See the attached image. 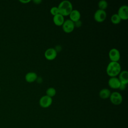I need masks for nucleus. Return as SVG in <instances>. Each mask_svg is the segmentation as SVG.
Returning <instances> with one entry per match:
<instances>
[{
	"instance_id": "obj_22",
	"label": "nucleus",
	"mask_w": 128,
	"mask_h": 128,
	"mask_svg": "<svg viewBox=\"0 0 128 128\" xmlns=\"http://www.w3.org/2000/svg\"><path fill=\"white\" fill-rule=\"evenodd\" d=\"M20 2L22 3V4H27L30 2L31 0H20Z\"/></svg>"
},
{
	"instance_id": "obj_11",
	"label": "nucleus",
	"mask_w": 128,
	"mask_h": 128,
	"mask_svg": "<svg viewBox=\"0 0 128 128\" xmlns=\"http://www.w3.org/2000/svg\"><path fill=\"white\" fill-rule=\"evenodd\" d=\"M118 76V78L121 84H126L128 83V72L127 70L121 71Z\"/></svg>"
},
{
	"instance_id": "obj_8",
	"label": "nucleus",
	"mask_w": 128,
	"mask_h": 128,
	"mask_svg": "<svg viewBox=\"0 0 128 128\" xmlns=\"http://www.w3.org/2000/svg\"><path fill=\"white\" fill-rule=\"evenodd\" d=\"M117 14L121 20H127L128 18V6L126 5L120 6L118 10Z\"/></svg>"
},
{
	"instance_id": "obj_1",
	"label": "nucleus",
	"mask_w": 128,
	"mask_h": 128,
	"mask_svg": "<svg viewBox=\"0 0 128 128\" xmlns=\"http://www.w3.org/2000/svg\"><path fill=\"white\" fill-rule=\"evenodd\" d=\"M121 66L118 62H110L106 68V72L110 77H116L121 72Z\"/></svg>"
},
{
	"instance_id": "obj_2",
	"label": "nucleus",
	"mask_w": 128,
	"mask_h": 128,
	"mask_svg": "<svg viewBox=\"0 0 128 128\" xmlns=\"http://www.w3.org/2000/svg\"><path fill=\"white\" fill-rule=\"evenodd\" d=\"M58 13L64 16L69 15L73 10L72 4L68 0L62 1L58 4Z\"/></svg>"
},
{
	"instance_id": "obj_13",
	"label": "nucleus",
	"mask_w": 128,
	"mask_h": 128,
	"mask_svg": "<svg viewBox=\"0 0 128 128\" xmlns=\"http://www.w3.org/2000/svg\"><path fill=\"white\" fill-rule=\"evenodd\" d=\"M64 21V16L60 14L54 16L53 17L54 23L57 26H62Z\"/></svg>"
},
{
	"instance_id": "obj_16",
	"label": "nucleus",
	"mask_w": 128,
	"mask_h": 128,
	"mask_svg": "<svg viewBox=\"0 0 128 128\" xmlns=\"http://www.w3.org/2000/svg\"><path fill=\"white\" fill-rule=\"evenodd\" d=\"M121 19L117 14H112L110 18V20L114 24H118L121 22Z\"/></svg>"
},
{
	"instance_id": "obj_20",
	"label": "nucleus",
	"mask_w": 128,
	"mask_h": 128,
	"mask_svg": "<svg viewBox=\"0 0 128 128\" xmlns=\"http://www.w3.org/2000/svg\"><path fill=\"white\" fill-rule=\"evenodd\" d=\"M74 26L75 27L79 28V27H80L82 26V22L80 20H78L74 22Z\"/></svg>"
},
{
	"instance_id": "obj_23",
	"label": "nucleus",
	"mask_w": 128,
	"mask_h": 128,
	"mask_svg": "<svg viewBox=\"0 0 128 128\" xmlns=\"http://www.w3.org/2000/svg\"><path fill=\"white\" fill-rule=\"evenodd\" d=\"M32 2L36 4H39L42 2V0H34Z\"/></svg>"
},
{
	"instance_id": "obj_21",
	"label": "nucleus",
	"mask_w": 128,
	"mask_h": 128,
	"mask_svg": "<svg viewBox=\"0 0 128 128\" xmlns=\"http://www.w3.org/2000/svg\"><path fill=\"white\" fill-rule=\"evenodd\" d=\"M126 84H120V86L118 88L120 90H124L126 88Z\"/></svg>"
},
{
	"instance_id": "obj_17",
	"label": "nucleus",
	"mask_w": 128,
	"mask_h": 128,
	"mask_svg": "<svg viewBox=\"0 0 128 128\" xmlns=\"http://www.w3.org/2000/svg\"><path fill=\"white\" fill-rule=\"evenodd\" d=\"M56 94V90L54 88L50 87L48 88L46 90V95L52 98Z\"/></svg>"
},
{
	"instance_id": "obj_10",
	"label": "nucleus",
	"mask_w": 128,
	"mask_h": 128,
	"mask_svg": "<svg viewBox=\"0 0 128 128\" xmlns=\"http://www.w3.org/2000/svg\"><path fill=\"white\" fill-rule=\"evenodd\" d=\"M120 84L118 78L116 77H110L108 80V84L109 86L113 89L118 88Z\"/></svg>"
},
{
	"instance_id": "obj_7",
	"label": "nucleus",
	"mask_w": 128,
	"mask_h": 128,
	"mask_svg": "<svg viewBox=\"0 0 128 128\" xmlns=\"http://www.w3.org/2000/svg\"><path fill=\"white\" fill-rule=\"evenodd\" d=\"M108 56L111 62H118L120 57L119 50L116 48H112L108 52Z\"/></svg>"
},
{
	"instance_id": "obj_3",
	"label": "nucleus",
	"mask_w": 128,
	"mask_h": 128,
	"mask_svg": "<svg viewBox=\"0 0 128 128\" xmlns=\"http://www.w3.org/2000/svg\"><path fill=\"white\" fill-rule=\"evenodd\" d=\"M109 98L110 102L114 105H119L121 104L122 101V94L117 92H114L111 93Z\"/></svg>"
},
{
	"instance_id": "obj_19",
	"label": "nucleus",
	"mask_w": 128,
	"mask_h": 128,
	"mask_svg": "<svg viewBox=\"0 0 128 128\" xmlns=\"http://www.w3.org/2000/svg\"><path fill=\"white\" fill-rule=\"evenodd\" d=\"M50 12L54 16L58 14H59L58 6H53V7H52L50 10Z\"/></svg>"
},
{
	"instance_id": "obj_18",
	"label": "nucleus",
	"mask_w": 128,
	"mask_h": 128,
	"mask_svg": "<svg viewBox=\"0 0 128 128\" xmlns=\"http://www.w3.org/2000/svg\"><path fill=\"white\" fill-rule=\"evenodd\" d=\"M108 6V4L107 2L105 0H101L98 2V6L99 9L104 10L107 8Z\"/></svg>"
},
{
	"instance_id": "obj_6",
	"label": "nucleus",
	"mask_w": 128,
	"mask_h": 128,
	"mask_svg": "<svg viewBox=\"0 0 128 128\" xmlns=\"http://www.w3.org/2000/svg\"><path fill=\"white\" fill-rule=\"evenodd\" d=\"M52 102V98L46 95L42 96L39 100V104L40 106L43 108H47L51 106Z\"/></svg>"
},
{
	"instance_id": "obj_4",
	"label": "nucleus",
	"mask_w": 128,
	"mask_h": 128,
	"mask_svg": "<svg viewBox=\"0 0 128 128\" xmlns=\"http://www.w3.org/2000/svg\"><path fill=\"white\" fill-rule=\"evenodd\" d=\"M62 26L63 30L66 33L72 32L75 28L74 22L70 19L64 20Z\"/></svg>"
},
{
	"instance_id": "obj_15",
	"label": "nucleus",
	"mask_w": 128,
	"mask_h": 128,
	"mask_svg": "<svg viewBox=\"0 0 128 128\" xmlns=\"http://www.w3.org/2000/svg\"><path fill=\"white\" fill-rule=\"evenodd\" d=\"M110 94L111 92L110 90L106 88L102 89L99 92V96L100 98L102 99H106L109 98Z\"/></svg>"
},
{
	"instance_id": "obj_14",
	"label": "nucleus",
	"mask_w": 128,
	"mask_h": 128,
	"mask_svg": "<svg viewBox=\"0 0 128 128\" xmlns=\"http://www.w3.org/2000/svg\"><path fill=\"white\" fill-rule=\"evenodd\" d=\"M38 78L37 74L34 72H28L25 76V80L28 82H33Z\"/></svg>"
},
{
	"instance_id": "obj_12",
	"label": "nucleus",
	"mask_w": 128,
	"mask_h": 128,
	"mask_svg": "<svg viewBox=\"0 0 128 128\" xmlns=\"http://www.w3.org/2000/svg\"><path fill=\"white\" fill-rule=\"evenodd\" d=\"M68 16H70V20L74 22L80 20L81 16L80 12L77 10H72Z\"/></svg>"
},
{
	"instance_id": "obj_5",
	"label": "nucleus",
	"mask_w": 128,
	"mask_h": 128,
	"mask_svg": "<svg viewBox=\"0 0 128 128\" xmlns=\"http://www.w3.org/2000/svg\"><path fill=\"white\" fill-rule=\"evenodd\" d=\"M106 18V13L104 10L98 9L94 14V20L98 22H103Z\"/></svg>"
},
{
	"instance_id": "obj_9",
	"label": "nucleus",
	"mask_w": 128,
	"mask_h": 128,
	"mask_svg": "<svg viewBox=\"0 0 128 128\" xmlns=\"http://www.w3.org/2000/svg\"><path fill=\"white\" fill-rule=\"evenodd\" d=\"M57 52L54 48H48L44 52V55L46 59L52 60L56 58L57 56Z\"/></svg>"
}]
</instances>
